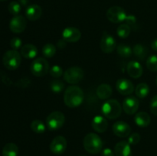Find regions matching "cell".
Here are the masks:
<instances>
[{
    "mask_svg": "<svg viewBox=\"0 0 157 156\" xmlns=\"http://www.w3.org/2000/svg\"><path fill=\"white\" fill-rule=\"evenodd\" d=\"M84 99V91L78 86H70L64 91V102L69 108H76L79 106Z\"/></svg>",
    "mask_w": 157,
    "mask_h": 156,
    "instance_id": "6da1fadb",
    "label": "cell"
},
{
    "mask_svg": "<svg viewBox=\"0 0 157 156\" xmlns=\"http://www.w3.org/2000/svg\"><path fill=\"white\" fill-rule=\"evenodd\" d=\"M84 148L90 154H96L101 152L103 148V141L96 133H88L84 137Z\"/></svg>",
    "mask_w": 157,
    "mask_h": 156,
    "instance_id": "7a4b0ae2",
    "label": "cell"
},
{
    "mask_svg": "<svg viewBox=\"0 0 157 156\" xmlns=\"http://www.w3.org/2000/svg\"><path fill=\"white\" fill-rule=\"evenodd\" d=\"M102 113L109 119L120 117L122 113V106L117 99H108L102 105Z\"/></svg>",
    "mask_w": 157,
    "mask_h": 156,
    "instance_id": "3957f363",
    "label": "cell"
},
{
    "mask_svg": "<svg viewBox=\"0 0 157 156\" xmlns=\"http://www.w3.org/2000/svg\"><path fill=\"white\" fill-rule=\"evenodd\" d=\"M21 55L15 50H9L4 54L2 58L3 65L9 70H16L21 62Z\"/></svg>",
    "mask_w": 157,
    "mask_h": 156,
    "instance_id": "277c9868",
    "label": "cell"
},
{
    "mask_svg": "<svg viewBox=\"0 0 157 156\" xmlns=\"http://www.w3.org/2000/svg\"><path fill=\"white\" fill-rule=\"evenodd\" d=\"M49 63L45 58H38L34 60L30 66L31 73L37 77L44 76L49 72Z\"/></svg>",
    "mask_w": 157,
    "mask_h": 156,
    "instance_id": "5b68a950",
    "label": "cell"
},
{
    "mask_svg": "<svg viewBox=\"0 0 157 156\" xmlns=\"http://www.w3.org/2000/svg\"><path fill=\"white\" fill-rule=\"evenodd\" d=\"M65 122V116L64 113L60 111L52 112L46 118V125L52 131L58 130L63 126Z\"/></svg>",
    "mask_w": 157,
    "mask_h": 156,
    "instance_id": "8992f818",
    "label": "cell"
},
{
    "mask_svg": "<svg viewBox=\"0 0 157 156\" xmlns=\"http://www.w3.org/2000/svg\"><path fill=\"white\" fill-rule=\"evenodd\" d=\"M84 76V72L79 67H69L64 71V80L70 84H76L82 80Z\"/></svg>",
    "mask_w": 157,
    "mask_h": 156,
    "instance_id": "52a82bcc",
    "label": "cell"
},
{
    "mask_svg": "<svg viewBox=\"0 0 157 156\" xmlns=\"http://www.w3.org/2000/svg\"><path fill=\"white\" fill-rule=\"evenodd\" d=\"M127 16L125 10L120 6H112L107 12V19L114 24L125 21Z\"/></svg>",
    "mask_w": 157,
    "mask_h": 156,
    "instance_id": "ba28073f",
    "label": "cell"
},
{
    "mask_svg": "<svg viewBox=\"0 0 157 156\" xmlns=\"http://www.w3.org/2000/svg\"><path fill=\"white\" fill-rule=\"evenodd\" d=\"M100 47L101 50L104 53H112L117 47L116 39L110 34L107 33V32H104L100 42Z\"/></svg>",
    "mask_w": 157,
    "mask_h": 156,
    "instance_id": "9c48e42d",
    "label": "cell"
},
{
    "mask_svg": "<svg viewBox=\"0 0 157 156\" xmlns=\"http://www.w3.org/2000/svg\"><path fill=\"white\" fill-rule=\"evenodd\" d=\"M67 140L62 136H58L53 139L50 144V150L53 154H61L67 148Z\"/></svg>",
    "mask_w": 157,
    "mask_h": 156,
    "instance_id": "30bf717a",
    "label": "cell"
},
{
    "mask_svg": "<svg viewBox=\"0 0 157 156\" xmlns=\"http://www.w3.org/2000/svg\"><path fill=\"white\" fill-rule=\"evenodd\" d=\"M27 21L22 15H15L9 22V28L11 32L15 34H19L25 30Z\"/></svg>",
    "mask_w": 157,
    "mask_h": 156,
    "instance_id": "8fae6325",
    "label": "cell"
},
{
    "mask_svg": "<svg viewBox=\"0 0 157 156\" xmlns=\"http://www.w3.org/2000/svg\"><path fill=\"white\" fill-rule=\"evenodd\" d=\"M140 106V102L136 97L129 96L125 98L123 102V110L127 114L133 115L137 112Z\"/></svg>",
    "mask_w": 157,
    "mask_h": 156,
    "instance_id": "7c38bea8",
    "label": "cell"
},
{
    "mask_svg": "<svg viewBox=\"0 0 157 156\" xmlns=\"http://www.w3.org/2000/svg\"><path fill=\"white\" fill-rule=\"evenodd\" d=\"M116 88L121 94L124 96L130 95L134 91V86L133 83L126 78H120L117 80L116 83Z\"/></svg>",
    "mask_w": 157,
    "mask_h": 156,
    "instance_id": "4fadbf2b",
    "label": "cell"
},
{
    "mask_svg": "<svg viewBox=\"0 0 157 156\" xmlns=\"http://www.w3.org/2000/svg\"><path fill=\"white\" fill-rule=\"evenodd\" d=\"M113 133L121 138H127L131 134V128L130 125L124 121H117L112 127Z\"/></svg>",
    "mask_w": 157,
    "mask_h": 156,
    "instance_id": "5bb4252c",
    "label": "cell"
},
{
    "mask_svg": "<svg viewBox=\"0 0 157 156\" xmlns=\"http://www.w3.org/2000/svg\"><path fill=\"white\" fill-rule=\"evenodd\" d=\"M81 32L75 27H67L62 32V38L67 42L75 43L81 39Z\"/></svg>",
    "mask_w": 157,
    "mask_h": 156,
    "instance_id": "9a60e30c",
    "label": "cell"
},
{
    "mask_svg": "<svg viewBox=\"0 0 157 156\" xmlns=\"http://www.w3.org/2000/svg\"><path fill=\"white\" fill-rule=\"evenodd\" d=\"M142 65L136 61H131L127 64V72L129 76L134 79H138L143 74Z\"/></svg>",
    "mask_w": 157,
    "mask_h": 156,
    "instance_id": "2e32d148",
    "label": "cell"
},
{
    "mask_svg": "<svg viewBox=\"0 0 157 156\" xmlns=\"http://www.w3.org/2000/svg\"><path fill=\"white\" fill-rule=\"evenodd\" d=\"M115 156H132V149L130 145L127 141L117 142L114 147Z\"/></svg>",
    "mask_w": 157,
    "mask_h": 156,
    "instance_id": "e0dca14e",
    "label": "cell"
},
{
    "mask_svg": "<svg viewBox=\"0 0 157 156\" xmlns=\"http://www.w3.org/2000/svg\"><path fill=\"white\" fill-rule=\"evenodd\" d=\"M42 15V9L38 5L32 4L25 10V16L30 21H34L39 19Z\"/></svg>",
    "mask_w": 157,
    "mask_h": 156,
    "instance_id": "ac0fdd59",
    "label": "cell"
},
{
    "mask_svg": "<svg viewBox=\"0 0 157 156\" xmlns=\"http://www.w3.org/2000/svg\"><path fill=\"white\" fill-rule=\"evenodd\" d=\"M92 128L95 132L99 133L104 132L107 129L108 122L107 119L101 116H97L93 119L91 122Z\"/></svg>",
    "mask_w": 157,
    "mask_h": 156,
    "instance_id": "d6986e66",
    "label": "cell"
},
{
    "mask_svg": "<svg viewBox=\"0 0 157 156\" xmlns=\"http://www.w3.org/2000/svg\"><path fill=\"white\" fill-rule=\"evenodd\" d=\"M20 54L26 59H33L38 54V49L34 44H26L21 47Z\"/></svg>",
    "mask_w": 157,
    "mask_h": 156,
    "instance_id": "ffe728a7",
    "label": "cell"
},
{
    "mask_svg": "<svg viewBox=\"0 0 157 156\" xmlns=\"http://www.w3.org/2000/svg\"><path fill=\"white\" fill-rule=\"evenodd\" d=\"M96 93L99 99L104 100V99H109L111 96L113 90L109 84H102L98 86Z\"/></svg>",
    "mask_w": 157,
    "mask_h": 156,
    "instance_id": "44dd1931",
    "label": "cell"
},
{
    "mask_svg": "<svg viewBox=\"0 0 157 156\" xmlns=\"http://www.w3.org/2000/svg\"><path fill=\"white\" fill-rule=\"evenodd\" d=\"M134 121L136 125L141 128H146L150 124V115L146 112H140L137 114L135 115Z\"/></svg>",
    "mask_w": 157,
    "mask_h": 156,
    "instance_id": "7402d4cb",
    "label": "cell"
},
{
    "mask_svg": "<svg viewBox=\"0 0 157 156\" xmlns=\"http://www.w3.org/2000/svg\"><path fill=\"white\" fill-rule=\"evenodd\" d=\"M2 156H18V148L15 143H7L2 148Z\"/></svg>",
    "mask_w": 157,
    "mask_h": 156,
    "instance_id": "603a6c76",
    "label": "cell"
},
{
    "mask_svg": "<svg viewBox=\"0 0 157 156\" xmlns=\"http://www.w3.org/2000/svg\"><path fill=\"white\" fill-rule=\"evenodd\" d=\"M147 53H148V50L143 44H136L133 48V54L137 59L140 61H143L147 58Z\"/></svg>",
    "mask_w": 157,
    "mask_h": 156,
    "instance_id": "cb8c5ba5",
    "label": "cell"
},
{
    "mask_svg": "<svg viewBox=\"0 0 157 156\" xmlns=\"http://www.w3.org/2000/svg\"><path fill=\"white\" fill-rule=\"evenodd\" d=\"M149 93H150V87H149L148 84H145V83H141L136 86V89H135V93L137 97L143 99L148 96Z\"/></svg>",
    "mask_w": 157,
    "mask_h": 156,
    "instance_id": "d4e9b609",
    "label": "cell"
},
{
    "mask_svg": "<svg viewBox=\"0 0 157 156\" xmlns=\"http://www.w3.org/2000/svg\"><path fill=\"white\" fill-rule=\"evenodd\" d=\"M117 51L121 57L124 58H130L133 54V50L130 46L124 44H121L117 47Z\"/></svg>",
    "mask_w": 157,
    "mask_h": 156,
    "instance_id": "484cf974",
    "label": "cell"
},
{
    "mask_svg": "<svg viewBox=\"0 0 157 156\" xmlns=\"http://www.w3.org/2000/svg\"><path fill=\"white\" fill-rule=\"evenodd\" d=\"M31 128L36 134H43L45 132V125L40 119H35L31 123Z\"/></svg>",
    "mask_w": 157,
    "mask_h": 156,
    "instance_id": "4316f807",
    "label": "cell"
},
{
    "mask_svg": "<svg viewBox=\"0 0 157 156\" xmlns=\"http://www.w3.org/2000/svg\"><path fill=\"white\" fill-rule=\"evenodd\" d=\"M130 32H131V28L126 23L121 24L117 29V34L121 38H127L130 35Z\"/></svg>",
    "mask_w": 157,
    "mask_h": 156,
    "instance_id": "83f0119b",
    "label": "cell"
},
{
    "mask_svg": "<svg viewBox=\"0 0 157 156\" xmlns=\"http://www.w3.org/2000/svg\"><path fill=\"white\" fill-rule=\"evenodd\" d=\"M50 88L53 93H59L64 89V84L59 80H53L50 83Z\"/></svg>",
    "mask_w": 157,
    "mask_h": 156,
    "instance_id": "f1b7e54d",
    "label": "cell"
},
{
    "mask_svg": "<svg viewBox=\"0 0 157 156\" xmlns=\"http://www.w3.org/2000/svg\"><path fill=\"white\" fill-rule=\"evenodd\" d=\"M56 53V47L52 44H46L42 47V54L45 58H52Z\"/></svg>",
    "mask_w": 157,
    "mask_h": 156,
    "instance_id": "f546056e",
    "label": "cell"
},
{
    "mask_svg": "<svg viewBox=\"0 0 157 156\" xmlns=\"http://www.w3.org/2000/svg\"><path fill=\"white\" fill-rule=\"evenodd\" d=\"M147 67L151 72L157 71V55H151L147 58Z\"/></svg>",
    "mask_w": 157,
    "mask_h": 156,
    "instance_id": "4dcf8cb0",
    "label": "cell"
},
{
    "mask_svg": "<svg viewBox=\"0 0 157 156\" xmlns=\"http://www.w3.org/2000/svg\"><path fill=\"white\" fill-rule=\"evenodd\" d=\"M21 4L16 1L11 2L8 6V10L9 13L13 15H18V14L21 12Z\"/></svg>",
    "mask_w": 157,
    "mask_h": 156,
    "instance_id": "1f68e13d",
    "label": "cell"
},
{
    "mask_svg": "<svg viewBox=\"0 0 157 156\" xmlns=\"http://www.w3.org/2000/svg\"><path fill=\"white\" fill-rule=\"evenodd\" d=\"M49 73L54 78H59L63 74V70L60 66L54 65L49 70Z\"/></svg>",
    "mask_w": 157,
    "mask_h": 156,
    "instance_id": "d6a6232c",
    "label": "cell"
},
{
    "mask_svg": "<svg viewBox=\"0 0 157 156\" xmlns=\"http://www.w3.org/2000/svg\"><path fill=\"white\" fill-rule=\"evenodd\" d=\"M140 135L139 133H132L128 136V141L127 142H129L130 145H135L139 143V142L140 141Z\"/></svg>",
    "mask_w": 157,
    "mask_h": 156,
    "instance_id": "836d02e7",
    "label": "cell"
},
{
    "mask_svg": "<svg viewBox=\"0 0 157 156\" xmlns=\"http://www.w3.org/2000/svg\"><path fill=\"white\" fill-rule=\"evenodd\" d=\"M126 24H128L131 29L137 28V22H136V18L134 15H127L125 19Z\"/></svg>",
    "mask_w": 157,
    "mask_h": 156,
    "instance_id": "e575fe53",
    "label": "cell"
},
{
    "mask_svg": "<svg viewBox=\"0 0 157 156\" xmlns=\"http://www.w3.org/2000/svg\"><path fill=\"white\" fill-rule=\"evenodd\" d=\"M21 44H22L21 40L19 38H18V37H14L10 41V46L12 48V50H17L18 49H19L20 47H22Z\"/></svg>",
    "mask_w": 157,
    "mask_h": 156,
    "instance_id": "d590c367",
    "label": "cell"
},
{
    "mask_svg": "<svg viewBox=\"0 0 157 156\" xmlns=\"http://www.w3.org/2000/svg\"><path fill=\"white\" fill-rule=\"evenodd\" d=\"M150 111L155 116H157V95L154 96L150 102Z\"/></svg>",
    "mask_w": 157,
    "mask_h": 156,
    "instance_id": "8d00e7d4",
    "label": "cell"
},
{
    "mask_svg": "<svg viewBox=\"0 0 157 156\" xmlns=\"http://www.w3.org/2000/svg\"><path fill=\"white\" fill-rule=\"evenodd\" d=\"M101 156H115V153L110 148H107L103 150L102 153H101Z\"/></svg>",
    "mask_w": 157,
    "mask_h": 156,
    "instance_id": "74e56055",
    "label": "cell"
},
{
    "mask_svg": "<svg viewBox=\"0 0 157 156\" xmlns=\"http://www.w3.org/2000/svg\"><path fill=\"white\" fill-rule=\"evenodd\" d=\"M66 45H67V41L63 39V38L58 40V42H57V47L59 49H64L66 47Z\"/></svg>",
    "mask_w": 157,
    "mask_h": 156,
    "instance_id": "f35d334b",
    "label": "cell"
},
{
    "mask_svg": "<svg viewBox=\"0 0 157 156\" xmlns=\"http://www.w3.org/2000/svg\"><path fill=\"white\" fill-rule=\"evenodd\" d=\"M151 47L153 50L157 51V38L155 40H153L151 43Z\"/></svg>",
    "mask_w": 157,
    "mask_h": 156,
    "instance_id": "ab89813d",
    "label": "cell"
},
{
    "mask_svg": "<svg viewBox=\"0 0 157 156\" xmlns=\"http://www.w3.org/2000/svg\"><path fill=\"white\" fill-rule=\"evenodd\" d=\"M19 2H19L20 4L23 5V6H25V5L28 3V0H19Z\"/></svg>",
    "mask_w": 157,
    "mask_h": 156,
    "instance_id": "60d3db41",
    "label": "cell"
},
{
    "mask_svg": "<svg viewBox=\"0 0 157 156\" xmlns=\"http://www.w3.org/2000/svg\"><path fill=\"white\" fill-rule=\"evenodd\" d=\"M156 86H157V77H156Z\"/></svg>",
    "mask_w": 157,
    "mask_h": 156,
    "instance_id": "b9f144b4",
    "label": "cell"
},
{
    "mask_svg": "<svg viewBox=\"0 0 157 156\" xmlns=\"http://www.w3.org/2000/svg\"><path fill=\"white\" fill-rule=\"evenodd\" d=\"M0 1H6V0H0Z\"/></svg>",
    "mask_w": 157,
    "mask_h": 156,
    "instance_id": "7bdbcfd3",
    "label": "cell"
}]
</instances>
